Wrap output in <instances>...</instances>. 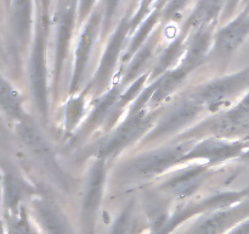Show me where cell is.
<instances>
[{
    "instance_id": "1",
    "label": "cell",
    "mask_w": 249,
    "mask_h": 234,
    "mask_svg": "<svg viewBox=\"0 0 249 234\" xmlns=\"http://www.w3.org/2000/svg\"><path fill=\"white\" fill-rule=\"evenodd\" d=\"M196 140H177L172 145L160 146L130 157L119 165L118 175L126 180H143L160 176L173 166L184 163L185 156Z\"/></svg>"
},
{
    "instance_id": "2",
    "label": "cell",
    "mask_w": 249,
    "mask_h": 234,
    "mask_svg": "<svg viewBox=\"0 0 249 234\" xmlns=\"http://www.w3.org/2000/svg\"><path fill=\"white\" fill-rule=\"evenodd\" d=\"M249 133V90L235 105L208 117L197 126L186 129L177 140H201L204 138H241Z\"/></svg>"
},
{
    "instance_id": "3",
    "label": "cell",
    "mask_w": 249,
    "mask_h": 234,
    "mask_svg": "<svg viewBox=\"0 0 249 234\" xmlns=\"http://www.w3.org/2000/svg\"><path fill=\"white\" fill-rule=\"evenodd\" d=\"M158 115L143 109L135 114H128L123 123L113 132L92 144L89 153L95 158L108 161L116 157L124 149L130 146L139 139L143 138L155 124Z\"/></svg>"
},
{
    "instance_id": "4",
    "label": "cell",
    "mask_w": 249,
    "mask_h": 234,
    "mask_svg": "<svg viewBox=\"0 0 249 234\" xmlns=\"http://www.w3.org/2000/svg\"><path fill=\"white\" fill-rule=\"evenodd\" d=\"M249 89V67L242 71L203 83L186 93L208 111H216L223 105Z\"/></svg>"
},
{
    "instance_id": "5",
    "label": "cell",
    "mask_w": 249,
    "mask_h": 234,
    "mask_svg": "<svg viewBox=\"0 0 249 234\" xmlns=\"http://www.w3.org/2000/svg\"><path fill=\"white\" fill-rule=\"evenodd\" d=\"M204 111V106L196 100L187 95L180 98L173 106L165 109L164 112L157 117L152 128L143 136L142 143L151 144L173 136L194 123Z\"/></svg>"
},
{
    "instance_id": "6",
    "label": "cell",
    "mask_w": 249,
    "mask_h": 234,
    "mask_svg": "<svg viewBox=\"0 0 249 234\" xmlns=\"http://www.w3.org/2000/svg\"><path fill=\"white\" fill-rule=\"evenodd\" d=\"M46 32L39 26L32 43L29 55L28 78L31 85L32 99L41 121L46 123L49 118V89L48 65H46Z\"/></svg>"
},
{
    "instance_id": "7",
    "label": "cell",
    "mask_w": 249,
    "mask_h": 234,
    "mask_svg": "<svg viewBox=\"0 0 249 234\" xmlns=\"http://www.w3.org/2000/svg\"><path fill=\"white\" fill-rule=\"evenodd\" d=\"M130 28L131 21H129L128 19H124L119 23L118 28L112 34L108 40V44L106 45V49H105L104 54H102L99 67H97L94 77L91 78L87 89L83 92L85 95H100L102 93H106L105 90L107 89V87L111 83L112 76L114 75V71H116L117 62L121 58V54L123 51L124 44H125L126 34H128Z\"/></svg>"
},
{
    "instance_id": "8",
    "label": "cell",
    "mask_w": 249,
    "mask_h": 234,
    "mask_svg": "<svg viewBox=\"0 0 249 234\" xmlns=\"http://www.w3.org/2000/svg\"><path fill=\"white\" fill-rule=\"evenodd\" d=\"M16 133L19 140L29 150V153L38 158L39 162L48 168L49 172L57 178L60 182H65L66 176L63 175L57 160H56L55 153L53 146L50 145L49 140L44 133L41 132L40 127L31 116L26 117L21 122L16 123Z\"/></svg>"
},
{
    "instance_id": "9",
    "label": "cell",
    "mask_w": 249,
    "mask_h": 234,
    "mask_svg": "<svg viewBox=\"0 0 249 234\" xmlns=\"http://www.w3.org/2000/svg\"><path fill=\"white\" fill-rule=\"evenodd\" d=\"M248 149V144L243 140H230L221 138H204L197 140L185 156L184 163L199 161L209 166L228 161L241 156Z\"/></svg>"
},
{
    "instance_id": "10",
    "label": "cell",
    "mask_w": 249,
    "mask_h": 234,
    "mask_svg": "<svg viewBox=\"0 0 249 234\" xmlns=\"http://www.w3.org/2000/svg\"><path fill=\"white\" fill-rule=\"evenodd\" d=\"M100 23H101V14L95 12L90 16L87 26L80 33L79 41H78L77 49H75L74 65H73V73L70 83L71 94H75L82 87L88 62L90 60V55L92 53V48H94L97 36H99Z\"/></svg>"
},
{
    "instance_id": "11",
    "label": "cell",
    "mask_w": 249,
    "mask_h": 234,
    "mask_svg": "<svg viewBox=\"0 0 249 234\" xmlns=\"http://www.w3.org/2000/svg\"><path fill=\"white\" fill-rule=\"evenodd\" d=\"M75 7L74 2H66L65 7L61 10L57 21V31H56V43L55 51H53V89L55 98L57 97L58 85H60L61 76H62L63 66L67 58L70 41L72 38L73 26H74Z\"/></svg>"
},
{
    "instance_id": "12",
    "label": "cell",
    "mask_w": 249,
    "mask_h": 234,
    "mask_svg": "<svg viewBox=\"0 0 249 234\" xmlns=\"http://www.w3.org/2000/svg\"><path fill=\"white\" fill-rule=\"evenodd\" d=\"M122 92H123V84H117L109 88L106 93H104V95L100 98L99 101L96 102L94 109L89 114L88 118L85 119L83 126L78 129L77 133L71 140L72 146H78L79 144L84 143L97 128H100L101 126H106Z\"/></svg>"
},
{
    "instance_id": "13",
    "label": "cell",
    "mask_w": 249,
    "mask_h": 234,
    "mask_svg": "<svg viewBox=\"0 0 249 234\" xmlns=\"http://www.w3.org/2000/svg\"><path fill=\"white\" fill-rule=\"evenodd\" d=\"M249 36V11L229 22L214 37L213 51L216 58H223L235 53Z\"/></svg>"
},
{
    "instance_id": "14",
    "label": "cell",
    "mask_w": 249,
    "mask_h": 234,
    "mask_svg": "<svg viewBox=\"0 0 249 234\" xmlns=\"http://www.w3.org/2000/svg\"><path fill=\"white\" fill-rule=\"evenodd\" d=\"M106 162L107 161L102 158H95L88 175L84 201H83V218L88 229L91 228L97 207L101 201L102 190L106 179Z\"/></svg>"
},
{
    "instance_id": "15",
    "label": "cell",
    "mask_w": 249,
    "mask_h": 234,
    "mask_svg": "<svg viewBox=\"0 0 249 234\" xmlns=\"http://www.w3.org/2000/svg\"><path fill=\"white\" fill-rule=\"evenodd\" d=\"M209 167L211 166L207 163L195 161V163H191L186 168L179 171L175 176L170 177L163 184V189L175 196H189L203 182L206 176L208 175Z\"/></svg>"
},
{
    "instance_id": "16",
    "label": "cell",
    "mask_w": 249,
    "mask_h": 234,
    "mask_svg": "<svg viewBox=\"0 0 249 234\" xmlns=\"http://www.w3.org/2000/svg\"><path fill=\"white\" fill-rule=\"evenodd\" d=\"M213 41L211 27L194 29V33L187 37L186 48L180 63L189 67L191 71H195L212 50L211 46H213Z\"/></svg>"
},
{
    "instance_id": "17",
    "label": "cell",
    "mask_w": 249,
    "mask_h": 234,
    "mask_svg": "<svg viewBox=\"0 0 249 234\" xmlns=\"http://www.w3.org/2000/svg\"><path fill=\"white\" fill-rule=\"evenodd\" d=\"M191 72L192 71L189 67L179 63L175 68L167 71L157 79L153 80V94L148 101V109H155L164 102L185 82Z\"/></svg>"
},
{
    "instance_id": "18",
    "label": "cell",
    "mask_w": 249,
    "mask_h": 234,
    "mask_svg": "<svg viewBox=\"0 0 249 234\" xmlns=\"http://www.w3.org/2000/svg\"><path fill=\"white\" fill-rule=\"evenodd\" d=\"M11 24L17 48L26 51L32 31V0H14Z\"/></svg>"
},
{
    "instance_id": "19",
    "label": "cell",
    "mask_w": 249,
    "mask_h": 234,
    "mask_svg": "<svg viewBox=\"0 0 249 234\" xmlns=\"http://www.w3.org/2000/svg\"><path fill=\"white\" fill-rule=\"evenodd\" d=\"M247 212H249V204L241 205L235 209H223L199 223L192 234H220Z\"/></svg>"
},
{
    "instance_id": "20",
    "label": "cell",
    "mask_w": 249,
    "mask_h": 234,
    "mask_svg": "<svg viewBox=\"0 0 249 234\" xmlns=\"http://www.w3.org/2000/svg\"><path fill=\"white\" fill-rule=\"evenodd\" d=\"M158 41H160L158 34L153 33L148 37L147 40L143 43V45L136 51L135 55L129 61V65L126 66L124 77L122 79V84H130L133 80H135L136 78H139L145 73V68L147 67L148 62L155 55L156 49L158 46Z\"/></svg>"
},
{
    "instance_id": "21",
    "label": "cell",
    "mask_w": 249,
    "mask_h": 234,
    "mask_svg": "<svg viewBox=\"0 0 249 234\" xmlns=\"http://www.w3.org/2000/svg\"><path fill=\"white\" fill-rule=\"evenodd\" d=\"M225 0H198L191 16L186 22V31L197 29L201 27H211L223 12Z\"/></svg>"
},
{
    "instance_id": "22",
    "label": "cell",
    "mask_w": 249,
    "mask_h": 234,
    "mask_svg": "<svg viewBox=\"0 0 249 234\" xmlns=\"http://www.w3.org/2000/svg\"><path fill=\"white\" fill-rule=\"evenodd\" d=\"M36 214L49 234H72L62 212L48 200L36 204Z\"/></svg>"
},
{
    "instance_id": "23",
    "label": "cell",
    "mask_w": 249,
    "mask_h": 234,
    "mask_svg": "<svg viewBox=\"0 0 249 234\" xmlns=\"http://www.w3.org/2000/svg\"><path fill=\"white\" fill-rule=\"evenodd\" d=\"M186 40L187 34L182 33L163 50V53L158 58V61L156 62L155 68H152V72L150 75L151 79H157L163 73L172 70V67L174 66V63H177L178 60H181L185 53V48H186Z\"/></svg>"
},
{
    "instance_id": "24",
    "label": "cell",
    "mask_w": 249,
    "mask_h": 234,
    "mask_svg": "<svg viewBox=\"0 0 249 234\" xmlns=\"http://www.w3.org/2000/svg\"><path fill=\"white\" fill-rule=\"evenodd\" d=\"M1 109L4 114L10 119L17 122H21L28 114L24 111L23 107V98L18 93V90L6 80V78L1 79Z\"/></svg>"
},
{
    "instance_id": "25",
    "label": "cell",
    "mask_w": 249,
    "mask_h": 234,
    "mask_svg": "<svg viewBox=\"0 0 249 234\" xmlns=\"http://www.w3.org/2000/svg\"><path fill=\"white\" fill-rule=\"evenodd\" d=\"M160 10H155L147 19L145 20L142 24L140 26L139 31L136 32L135 36L131 39L130 44L126 48V51L123 55V61H130L131 58L136 54V51L143 45L146 40L148 39V37L151 36V32H152L153 27L156 26L158 21V17H160Z\"/></svg>"
},
{
    "instance_id": "26",
    "label": "cell",
    "mask_w": 249,
    "mask_h": 234,
    "mask_svg": "<svg viewBox=\"0 0 249 234\" xmlns=\"http://www.w3.org/2000/svg\"><path fill=\"white\" fill-rule=\"evenodd\" d=\"M2 166H4L2 168H4L5 199H6L9 206H15L21 199L22 194L26 189V184L15 171H12L10 167L6 168L4 163Z\"/></svg>"
},
{
    "instance_id": "27",
    "label": "cell",
    "mask_w": 249,
    "mask_h": 234,
    "mask_svg": "<svg viewBox=\"0 0 249 234\" xmlns=\"http://www.w3.org/2000/svg\"><path fill=\"white\" fill-rule=\"evenodd\" d=\"M85 98L87 95L84 93L79 95V97L71 98L70 101L67 102L66 106V116H65V136H71L72 132L75 131L78 126V122L82 118L83 114H84L85 107Z\"/></svg>"
},
{
    "instance_id": "28",
    "label": "cell",
    "mask_w": 249,
    "mask_h": 234,
    "mask_svg": "<svg viewBox=\"0 0 249 234\" xmlns=\"http://www.w3.org/2000/svg\"><path fill=\"white\" fill-rule=\"evenodd\" d=\"M133 205L130 204L119 216L118 221L114 224L112 234H128L131 228V223H133Z\"/></svg>"
},
{
    "instance_id": "29",
    "label": "cell",
    "mask_w": 249,
    "mask_h": 234,
    "mask_svg": "<svg viewBox=\"0 0 249 234\" xmlns=\"http://www.w3.org/2000/svg\"><path fill=\"white\" fill-rule=\"evenodd\" d=\"M119 0H105V19H104V33H106L107 29L111 26L112 19L114 16L117 6H118Z\"/></svg>"
},
{
    "instance_id": "30",
    "label": "cell",
    "mask_w": 249,
    "mask_h": 234,
    "mask_svg": "<svg viewBox=\"0 0 249 234\" xmlns=\"http://www.w3.org/2000/svg\"><path fill=\"white\" fill-rule=\"evenodd\" d=\"M187 0H169L167 2L164 7V11H163V16L164 19L170 20L180 11V10L184 7V5L186 4Z\"/></svg>"
},
{
    "instance_id": "31",
    "label": "cell",
    "mask_w": 249,
    "mask_h": 234,
    "mask_svg": "<svg viewBox=\"0 0 249 234\" xmlns=\"http://www.w3.org/2000/svg\"><path fill=\"white\" fill-rule=\"evenodd\" d=\"M238 2H240V0H225L223 9V19H229L232 15V12L237 7Z\"/></svg>"
},
{
    "instance_id": "32",
    "label": "cell",
    "mask_w": 249,
    "mask_h": 234,
    "mask_svg": "<svg viewBox=\"0 0 249 234\" xmlns=\"http://www.w3.org/2000/svg\"><path fill=\"white\" fill-rule=\"evenodd\" d=\"M230 234H249V221L246 222V223L241 224L240 227H237V228Z\"/></svg>"
},
{
    "instance_id": "33",
    "label": "cell",
    "mask_w": 249,
    "mask_h": 234,
    "mask_svg": "<svg viewBox=\"0 0 249 234\" xmlns=\"http://www.w3.org/2000/svg\"><path fill=\"white\" fill-rule=\"evenodd\" d=\"M241 158H242L243 161H246V162H249V148L241 155Z\"/></svg>"
}]
</instances>
